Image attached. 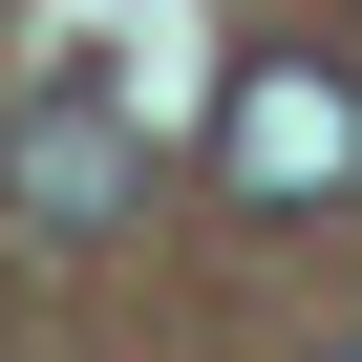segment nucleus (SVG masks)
Here are the masks:
<instances>
[{
	"label": "nucleus",
	"instance_id": "nucleus-3",
	"mask_svg": "<svg viewBox=\"0 0 362 362\" xmlns=\"http://www.w3.org/2000/svg\"><path fill=\"white\" fill-rule=\"evenodd\" d=\"M341 362H362V341H341Z\"/></svg>",
	"mask_w": 362,
	"mask_h": 362
},
{
	"label": "nucleus",
	"instance_id": "nucleus-1",
	"mask_svg": "<svg viewBox=\"0 0 362 362\" xmlns=\"http://www.w3.org/2000/svg\"><path fill=\"white\" fill-rule=\"evenodd\" d=\"M214 170H235V214H320V192H362V86H341L320 43H256Z\"/></svg>",
	"mask_w": 362,
	"mask_h": 362
},
{
	"label": "nucleus",
	"instance_id": "nucleus-2",
	"mask_svg": "<svg viewBox=\"0 0 362 362\" xmlns=\"http://www.w3.org/2000/svg\"><path fill=\"white\" fill-rule=\"evenodd\" d=\"M0 192H22L43 235H128V107H107V86H43L22 149H0Z\"/></svg>",
	"mask_w": 362,
	"mask_h": 362
}]
</instances>
